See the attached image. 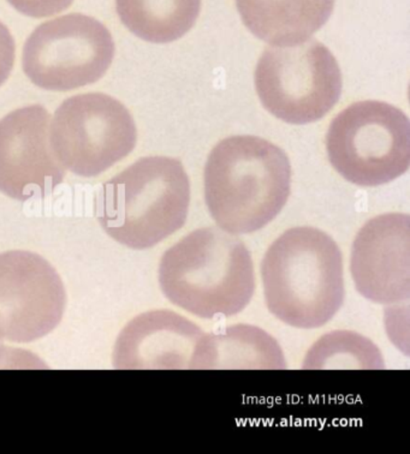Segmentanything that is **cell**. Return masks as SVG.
Returning <instances> with one entry per match:
<instances>
[{
	"label": "cell",
	"instance_id": "7a4b0ae2",
	"mask_svg": "<svg viewBox=\"0 0 410 454\" xmlns=\"http://www.w3.org/2000/svg\"><path fill=\"white\" fill-rule=\"evenodd\" d=\"M261 279L270 313L291 327H323L343 306V257L327 233L294 227L267 249Z\"/></svg>",
	"mask_w": 410,
	"mask_h": 454
},
{
	"label": "cell",
	"instance_id": "d6986e66",
	"mask_svg": "<svg viewBox=\"0 0 410 454\" xmlns=\"http://www.w3.org/2000/svg\"><path fill=\"white\" fill-rule=\"evenodd\" d=\"M30 368L33 364L30 355L27 352H20L6 348V345L0 341V368Z\"/></svg>",
	"mask_w": 410,
	"mask_h": 454
},
{
	"label": "cell",
	"instance_id": "3957f363",
	"mask_svg": "<svg viewBox=\"0 0 410 454\" xmlns=\"http://www.w3.org/2000/svg\"><path fill=\"white\" fill-rule=\"evenodd\" d=\"M159 284L172 304L195 317H233L256 291L252 255L239 237L203 227L166 250Z\"/></svg>",
	"mask_w": 410,
	"mask_h": 454
},
{
	"label": "cell",
	"instance_id": "52a82bcc",
	"mask_svg": "<svg viewBox=\"0 0 410 454\" xmlns=\"http://www.w3.org/2000/svg\"><path fill=\"white\" fill-rule=\"evenodd\" d=\"M138 129L121 101L104 93L64 100L54 112L50 145L64 168L97 177L134 151Z\"/></svg>",
	"mask_w": 410,
	"mask_h": 454
},
{
	"label": "cell",
	"instance_id": "e0dca14e",
	"mask_svg": "<svg viewBox=\"0 0 410 454\" xmlns=\"http://www.w3.org/2000/svg\"><path fill=\"white\" fill-rule=\"evenodd\" d=\"M17 12L33 19H45L66 12L74 0H8Z\"/></svg>",
	"mask_w": 410,
	"mask_h": 454
},
{
	"label": "cell",
	"instance_id": "9a60e30c",
	"mask_svg": "<svg viewBox=\"0 0 410 454\" xmlns=\"http://www.w3.org/2000/svg\"><path fill=\"white\" fill-rule=\"evenodd\" d=\"M116 10L134 35L148 43H168L194 27L201 0H116Z\"/></svg>",
	"mask_w": 410,
	"mask_h": 454
},
{
	"label": "cell",
	"instance_id": "6da1fadb",
	"mask_svg": "<svg viewBox=\"0 0 410 454\" xmlns=\"http://www.w3.org/2000/svg\"><path fill=\"white\" fill-rule=\"evenodd\" d=\"M205 200L224 231L246 235L272 222L287 205L291 165L283 149L265 138H224L206 162Z\"/></svg>",
	"mask_w": 410,
	"mask_h": 454
},
{
	"label": "cell",
	"instance_id": "9c48e42d",
	"mask_svg": "<svg viewBox=\"0 0 410 454\" xmlns=\"http://www.w3.org/2000/svg\"><path fill=\"white\" fill-rule=\"evenodd\" d=\"M67 294L59 274L43 256L0 254V341L32 343L62 321Z\"/></svg>",
	"mask_w": 410,
	"mask_h": 454
},
{
	"label": "cell",
	"instance_id": "30bf717a",
	"mask_svg": "<svg viewBox=\"0 0 410 454\" xmlns=\"http://www.w3.org/2000/svg\"><path fill=\"white\" fill-rule=\"evenodd\" d=\"M66 168L50 145V114L42 105L0 121V192L17 201L43 199L62 184Z\"/></svg>",
	"mask_w": 410,
	"mask_h": 454
},
{
	"label": "cell",
	"instance_id": "5bb4252c",
	"mask_svg": "<svg viewBox=\"0 0 410 454\" xmlns=\"http://www.w3.org/2000/svg\"><path fill=\"white\" fill-rule=\"evenodd\" d=\"M236 6L257 39L273 46H294L328 21L335 0H236Z\"/></svg>",
	"mask_w": 410,
	"mask_h": 454
},
{
	"label": "cell",
	"instance_id": "2e32d148",
	"mask_svg": "<svg viewBox=\"0 0 410 454\" xmlns=\"http://www.w3.org/2000/svg\"><path fill=\"white\" fill-rule=\"evenodd\" d=\"M384 358L377 345L351 331H334L323 335L308 350L306 371H381Z\"/></svg>",
	"mask_w": 410,
	"mask_h": 454
},
{
	"label": "cell",
	"instance_id": "ac0fdd59",
	"mask_svg": "<svg viewBox=\"0 0 410 454\" xmlns=\"http://www.w3.org/2000/svg\"><path fill=\"white\" fill-rule=\"evenodd\" d=\"M15 40L8 27L0 22V87L6 82L15 63Z\"/></svg>",
	"mask_w": 410,
	"mask_h": 454
},
{
	"label": "cell",
	"instance_id": "4fadbf2b",
	"mask_svg": "<svg viewBox=\"0 0 410 454\" xmlns=\"http://www.w3.org/2000/svg\"><path fill=\"white\" fill-rule=\"evenodd\" d=\"M196 371H283L287 361L276 339L250 325L203 333L193 357Z\"/></svg>",
	"mask_w": 410,
	"mask_h": 454
},
{
	"label": "cell",
	"instance_id": "5b68a950",
	"mask_svg": "<svg viewBox=\"0 0 410 454\" xmlns=\"http://www.w3.org/2000/svg\"><path fill=\"white\" fill-rule=\"evenodd\" d=\"M327 149L332 168L352 184H388L408 171L410 121L392 105L359 101L331 121Z\"/></svg>",
	"mask_w": 410,
	"mask_h": 454
},
{
	"label": "cell",
	"instance_id": "8992f818",
	"mask_svg": "<svg viewBox=\"0 0 410 454\" xmlns=\"http://www.w3.org/2000/svg\"><path fill=\"white\" fill-rule=\"evenodd\" d=\"M254 82L263 106L278 120L296 125L327 116L342 93L340 66L317 40L264 51Z\"/></svg>",
	"mask_w": 410,
	"mask_h": 454
},
{
	"label": "cell",
	"instance_id": "7c38bea8",
	"mask_svg": "<svg viewBox=\"0 0 410 454\" xmlns=\"http://www.w3.org/2000/svg\"><path fill=\"white\" fill-rule=\"evenodd\" d=\"M203 333L175 311H147L122 331L114 352V368L189 371Z\"/></svg>",
	"mask_w": 410,
	"mask_h": 454
},
{
	"label": "cell",
	"instance_id": "ba28073f",
	"mask_svg": "<svg viewBox=\"0 0 410 454\" xmlns=\"http://www.w3.org/2000/svg\"><path fill=\"white\" fill-rule=\"evenodd\" d=\"M114 37L94 17L69 13L37 27L25 43L22 67L35 86L67 91L98 82L114 62Z\"/></svg>",
	"mask_w": 410,
	"mask_h": 454
},
{
	"label": "cell",
	"instance_id": "8fae6325",
	"mask_svg": "<svg viewBox=\"0 0 410 454\" xmlns=\"http://www.w3.org/2000/svg\"><path fill=\"white\" fill-rule=\"evenodd\" d=\"M351 272L361 296L373 303L410 298V216L388 213L366 223L352 244Z\"/></svg>",
	"mask_w": 410,
	"mask_h": 454
},
{
	"label": "cell",
	"instance_id": "277c9868",
	"mask_svg": "<svg viewBox=\"0 0 410 454\" xmlns=\"http://www.w3.org/2000/svg\"><path fill=\"white\" fill-rule=\"evenodd\" d=\"M189 202L191 183L182 162L147 157L104 183L94 211L111 239L128 248L144 250L185 226Z\"/></svg>",
	"mask_w": 410,
	"mask_h": 454
}]
</instances>
